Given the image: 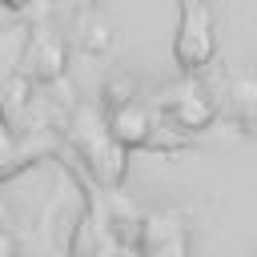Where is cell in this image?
Segmentation results:
<instances>
[{"label": "cell", "mask_w": 257, "mask_h": 257, "mask_svg": "<svg viewBox=\"0 0 257 257\" xmlns=\"http://www.w3.org/2000/svg\"><path fill=\"white\" fill-rule=\"evenodd\" d=\"M217 52V36H213V20H209V8L205 4H189L185 16H181V28H177V40H173V56L185 72L193 68H205Z\"/></svg>", "instance_id": "obj_1"}, {"label": "cell", "mask_w": 257, "mask_h": 257, "mask_svg": "<svg viewBox=\"0 0 257 257\" xmlns=\"http://www.w3.org/2000/svg\"><path fill=\"white\" fill-rule=\"evenodd\" d=\"M108 133L124 145V149H137V145H149L153 141V116L141 108V104H116L112 116H108Z\"/></svg>", "instance_id": "obj_2"}, {"label": "cell", "mask_w": 257, "mask_h": 257, "mask_svg": "<svg viewBox=\"0 0 257 257\" xmlns=\"http://www.w3.org/2000/svg\"><path fill=\"white\" fill-rule=\"evenodd\" d=\"M173 116H177L181 128H205V124L213 120V104H209L201 92H185V96L173 100Z\"/></svg>", "instance_id": "obj_3"}, {"label": "cell", "mask_w": 257, "mask_h": 257, "mask_svg": "<svg viewBox=\"0 0 257 257\" xmlns=\"http://www.w3.org/2000/svg\"><path fill=\"white\" fill-rule=\"evenodd\" d=\"M104 96H108V104H112V108H116V104H128V100H133V80H124V76L108 80Z\"/></svg>", "instance_id": "obj_4"}, {"label": "cell", "mask_w": 257, "mask_h": 257, "mask_svg": "<svg viewBox=\"0 0 257 257\" xmlns=\"http://www.w3.org/2000/svg\"><path fill=\"white\" fill-rule=\"evenodd\" d=\"M104 44H108V28H104V24H96V28H92V36H88V48L96 52V48H104Z\"/></svg>", "instance_id": "obj_5"}, {"label": "cell", "mask_w": 257, "mask_h": 257, "mask_svg": "<svg viewBox=\"0 0 257 257\" xmlns=\"http://www.w3.org/2000/svg\"><path fill=\"white\" fill-rule=\"evenodd\" d=\"M8 153H12V133H8V124L0 120V161H8Z\"/></svg>", "instance_id": "obj_6"}, {"label": "cell", "mask_w": 257, "mask_h": 257, "mask_svg": "<svg viewBox=\"0 0 257 257\" xmlns=\"http://www.w3.org/2000/svg\"><path fill=\"white\" fill-rule=\"evenodd\" d=\"M4 8H24V4H32V0H0Z\"/></svg>", "instance_id": "obj_7"}]
</instances>
